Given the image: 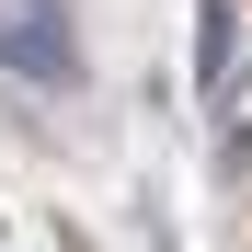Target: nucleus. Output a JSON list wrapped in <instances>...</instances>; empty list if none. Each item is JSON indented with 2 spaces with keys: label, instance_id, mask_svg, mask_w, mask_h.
<instances>
[{
  "label": "nucleus",
  "instance_id": "f257e3e1",
  "mask_svg": "<svg viewBox=\"0 0 252 252\" xmlns=\"http://www.w3.org/2000/svg\"><path fill=\"white\" fill-rule=\"evenodd\" d=\"M0 69H23L34 92H69L80 80V46H69L58 0H12V12H0Z\"/></svg>",
  "mask_w": 252,
  "mask_h": 252
},
{
  "label": "nucleus",
  "instance_id": "f03ea898",
  "mask_svg": "<svg viewBox=\"0 0 252 252\" xmlns=\"http://www.w3.org/2000/svg\"><path fill=\"white\" fill-rule=\"evenodd\" d=\"M195 23H206V34H195V46H206V92H229V34H241V23H229V0H206Z\"/></svg>",
  "mask_w": 252,
  "mask_h": 252
}]
</instances>
